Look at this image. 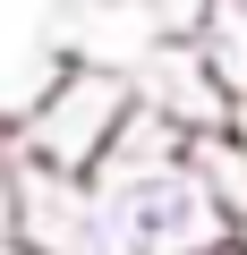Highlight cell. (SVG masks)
Wrapping results in <instances>:
<instances>
[{
  "label": "cell",
  "mask_w": 247,
  "mask_h": 255,
  "mask_svg": "<svg viewBox=\"0 0 247 255\" xmlns=\"http://www.w3.org/2000/svg\"><path fill=\"white\" fill-rule=\"evenodd\" d=\"M230 255H247V221H239V230H230Z\"/></svg>",
  "instance_id": "obj_9"
},
{
  "label": "cell",
  "mask_w": 247,
  "mask_h": 255,
  "mask_svg": "<svg viewBox=\"0 0 247 255\" xmlns=\"http://www.w3.org/2000/svg\"><path fill=\"white\" fill-rule=\"evenodd\" d=\"M188 34H196V51L213 60V77L230 85V102H247V0H205Z\"/></svg>",
  "instance_id": "obj_5"
},
{
  "label": "cell",
  "mask_w": 247,
  "mask_h": 255,
  "mask_svg": "<svg viewBox=\"0 0 247 255\" xmlns=\"http://www.w3.org/2000/svg\"><path fill=\"white\" fill-rule=\"evenodd\" d=\"M137 68V94L154 111H171L188 136H213V128H230V85L213 77V60L196 51V34H145V51L128 60Z\"/></svg>",
  "instance_id": "obj_4"
},
{
  "label": "cell",
  "mask_w": 247,
  "mask_h": 255,
  "mask_svg": "<svg viewBox=\"0 0 247 255\" xmlns=\"http://www.w3.org/2000/svg\"><path fill=\"white\" fill-rule=\"evenodd\" d=\"M230 136H239V145H247V102H239V111H230Z\"/></svg>",
  "instance_id": "obj_7"
},
{
  "label": "cell",
  "mask_w": 247,
  "mask_h": 255,
  "mask_svg": "<svg viewBox=\"0 0 247 255\" xmlns=\"http://www.w3.org/2000/svg\"><path fill=\"white\" fill-rule=\"evenodd\" d=\"M128 111H137V68L68 51L9 119H0V136H9V153L34 162V170L94 179L111 162V145H119V128H128Z\"/></svg>",
  "instance_id": "obj_1"
},
{
  "label": "cell",
  "mask_w": 247,
  "mask_h": 255,
  "mask_svg": "<svg viewBox=\"0 0 247 255\" xmlns=\"http://www.w3.org/2000/svg\"><path fill=\"white\" fill-rule=\"evenodd\" d=\"M188 162H196L205 196L222 204V221L239 230V221H247V145L230 136V128H213V136H196V153H188Z\"/></svg>",
  "instance_id": "obj_6"
},
{
  "label": "cell",
  "mask_w": 247,
  "mask_h": 255,
  "mask_svg": "<svg viewBox=\"0 0 247 255\" xmlns=\"http://www.w3.org/2000/svg\"><path fill=\"white\" fill-rule=\"evenodd\" d=\"M94 187H102V213H111L119 255H222V247H230V221H222V204L205 196L196 162L94 170Z\"/></svg>",
  "instance_id": "obj_2"
},
{
  "label": "cell",
  "mask_w": 247,
  "mask_h": 255,
  "mask_svg": "<svg viewBox=\"0 0 247 255\" xmlns=\"http://www.w3.org/2000/svg\"><path fill=\"white\" fill-rule=\"evenodd\" d=\"M0 255H34V247H26V238H0Z\"/></svg>",
  "instance_id": "obj_8"
},
{
  "label": "cell",
  "mask_w": 247,
  "mask_h": 255,
  "mask_svg": "<svg viewBox=\"0 0 247 255\" xmlns=\"http://www.w3.org/2000/svg\"><path fill=\"white\" fill-rule=\"evenodd\" d=\"M9 238H26L34 255H119L111 213H102V187L94 179H68V170H34V162H17Z\"/></svg>",
  "instance_id": "obj_3"
}]
</instances>
